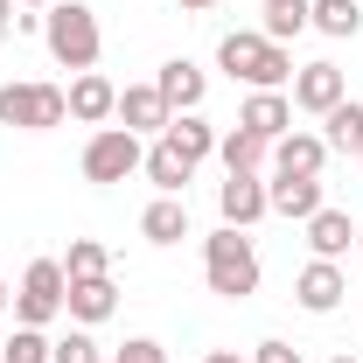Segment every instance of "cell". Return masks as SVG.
Listing matches in <instances>:
<instances>
[{
  "mask_svg": "<svg viewBox=\"0 0 363 363\" xmlns=\"http://www.w3.org/2000/svg\"><path fill=\"white\" fill-rule=\"evenodd\" d=\"M14 14H21V7H14V0H0V35L14 28Z\"/></svg>",
  "mask_w": 363,
  "mask_h": 363,
  "instance_id": "obj_31",
  "label": "cell"
},
{
  "mask_svg": "<svg viewBox=\"0 0 363 363\" xmlns=\"http://www.w3.org/2000/svg\"><path fill=\"white\" fill-rule=\"evenodd\" d=\"M7 308H14V294H7V279H0V315H7Z\"/></svg>",
  "mask_w": 363,
  "mask_h": 363,
  "instance_id": "obj_34",
  "label": "cell"
},
{
  "mask_svg": "<svg viewBox=\"0 0 363 363\" xmlns=\"http://www.w3.org/2000/svg\"><path fill=\"white\" fill-rule=\"evenodd\" d=\"M112 119H119L126 133H140V140H147V133L161 140L175 112H168V98H161L154 84H126V91H119V112H112Z\"/></svg>",
  "mask_w": 363,
  "mask_h": 363,
  "instance_id": "obj_10",
  "label": "cell"
},
{
  "mask_svg": "<svg viewBox=\"0 0 363 363\" xmlns=\"http://www.w3.org/2000/svg\"><path fill=\"white\" fill-rule=\"evenodd\" d=\"M328 168V140L308 133V126H294V133L272 140V175H321Z\"/></svg>",
  "mask_w": 363,
  "mask_h": 363,
  "instance_id": "obj_14",
  "label": "cell"
},
{
  "mask_svg": "<svg viewBox=\"0 0 363 363\" xmlns=\"http://www.w3.org/2000/svg\"><path fill=\"white\" fill-rule=\"evenodd\" d=\"M252 363H301V350H294V342H279V335H266V342L252 350Z\"/></svg>",
  "mask_w": 363,
  "mask_h": 363,
  "instance_id": "obj_29",
  "label": "cell"
},
{
  "mask_svg": "<svg viewBox=\"0 0 363 363\" xmlns=\"http://www.w3.org/2000/svg\"><path fill=\"white\" fill-rule=\"evenodd\" d=\"M217 161H224V175H259V168H272V140L230 126V133H217Z\"/></svg>",
  "mask_w": 363,
  "mask_h": 363,
  "instance_id": "obj_20",
  "label": "cell"
},
{
  "mask_svg": "<svg viewBox=\"0 0 363 363\" xmlns=\"http://www.w3.org/2000/svg\"><path fill=\"white\" fill-rule=\"evenodd\" d=\"M140 175L154 182L161 196H189V182H196V161H189V154H175L168 140H154V147H147V161H140Z\"/></svg>",
  "mask_w": 363,
  "mask_h": 363,
  "instance_id": "obj_17",
  "label": "cell"
},
{
  "mask_svg": "<svg viewBox=\"0 0 363 363\" xmlns=\"http://www.w3.org/2000/svg\"><path fill=\"white\" fill-rule=\"evenodd\" d=\"M14 7H28V14H49V7H56V0H14Z\"/></svg>",
  "mask_w": 363,
  "mask_h": 363,
  "instance_id": "obj_33",
  "label": "cell"
},
{
  "mask_svg": "<svg viewBox=\"0 0 363 363\" xmlns=\"http://www.w3.org/2000/svg\"><path fill=\"white\" fill-rule=\"evenodd\" d=\"M49 363H105V350L91 342V328H70V335L49 350Z\"/></svg>",
  "mask_w": 363,
  "mask_h": 363,
  "instance_id": "obj_27",
  "label": "cell"
},
{
  "mask_svg": "<svg viewBox=\"0 0 363 363\" xmlns=\"http://www.w3.org/2000/svg\"><path fill=\"white\" fill-rule=\"evenodd\" d=\"M342 98H350V77H342V70H335V63H301V70H294V112H335V105H342Z\"/></svg>",
  "mask_w": 363,
  "mask_h": 363,
  "instance_id": "obj_8",
  "label": "cell"
},
{
  "mask_svg": "<svg viewBox=\"0 0 363 363\" xmlns=\"http://www.w3.org/2000/svg\"><path fill=\"white\" fill-rule=\"evenodd\" d=\"M70 119V98L56 84H0V126L14 133H49Z\"/></svg>",
  "mask_w": 363,
  "mask_h": 363,
  "instance_id": "obj_5",
  "label": "cell"
},
{
  "mask_svg": "<svg viewBox=\"0 0 363 363\" xmlns=\"http://www.w3.org/2000/svg\"><path fill=\"white\" fill-rule=\"evenodd\" d=\"M63 315L77 321V328L112 321V315H119V286H112V272H98V279H70V294H63Z\"/></svg>",
  "mask_w": 363,
  "mask_h": 363,
  "instance_id": "obj_11",
  "label": "cell"
},
{
  "mask_svg": "<svg viewBox=\"0 0 363 363\" xmlns=\"http://www.w3.org/2000/svg\"><path fill=\"white\" fill-rule=\"evenodd\" d=\"M63 294H70L63 259H35V266L21 272V286H14V321L21 328H49V321L63 315Z\"/></svg>",
  "mask_w": 363,
  "mask_h": 363,
  "instance_id": "obj_6",
  "label": "cell"
},
{
  "mask_svg": "<svg viewBox=\"0 0 363 363\" xmlns=\"http://www.w3.org/2000/svg\"><path fill=\"white\" fill-rule=\"evenodd\" d=\"M182 14H203V7H224V0H175Z\"/></svg>",
  "mask_w": 363,
  "mask_h": 363,
  "instance_id": "obj_32",
  "label": "cell"
},
{
  "mask_svg": "<svg viewBox=\"0 0 363 363\" xmlns=\"http://www.w3.org/2000/svg\"><path fill=\"white\" fill-rule=\"evenodd\" d=\"M308 245H315V259H335V266H342V252L357 245V217H350V210H328V203H321L315 217H308Z\"/></svg>",
  "mask_w": 363,
  "mask_h": 363,
  "instance_id": "obj_19",
  "label": "cell"
},
{
  "mask_svg": "<svg viewBox=\"0 0 363 363\" xmlns=\"http://www.w3.org/2000/svg\"><path fill=\"white\" fill-rule=\"evenodd\" d=\"M154 91L168 98V112H203V91H210V77H203V63L168 56V63L154 70Z\"/></svg>",
  "mask_w": 363,
  "mask_h": 363,
  "instance_id": "obj_13",
  "label": "cell"
},
{
  "mask_svg": "<svg viewBox=\"0 0 363 363\" xmlns=\"http://www.w3.org/2000/svg\"><path fill=\"white\" fill-rule=\"evenodd\" d=\"M203 363H252V357H238V350H210Z\"/></svg>",
  "mask_w": 363,
  "mask_h": 363,
  "instance_id": "obj_30",
  "label": "cell"
},
{
  "mask_svg": "<svg viewBox=\"0 0 363 363\" xmlns=\"http://www.w3.org/2000/svg\"><path fill=\"white\" fill-rule=\"evenodd\" d=\"M140 238L147 245H182L189 238V196H154L140 210Z\"/></svg>",
  "mask_w": 363,
  "mask_h": 363,
  "instance_id": "obj_18",
  "label": "cell"
},
{
  "mask_svg": "<svg viewBox=\"0 0 363 363\" xmlns=\"http://www.w3.org/2000/svg\"><path fill=\"white\" fill-rule=\"evenodd\" d=\"M357 161H363V154H357Z\"/></svg>",
  "mask_w": 363,
  "mask_h": 363,
  "instance_id": "obj_36",
  "label": "cell"
},
{
  "mask_svg": "<svg viewBox=\"0 0 363 363\" xmlns=\"http://www.w3.org/2000/svg\"><path fill=\"white\" fill-rule=\"evenodd\" d=\"M63 98H70V119H77V126H105V119L119 112V84L98 77V70H77Z\"/></svg>",
  "mask_w": 363,
  "mask_h": 363,
  "instance_id": "obj_12",
  "label": "cell"
},
{
  "mask_svg": "<svg viewBox=\"0 0 363 363\" xmlns=\"http://www.w3.org/2000/svg\"><path fill=\"white\" fill-rule=\"evenodd\" d=\"M321 140H328V154H363V105L357 98H342L335 112H321Z\"/></svg>",
  "mask_w": 363,
  "mask_h": 363,
  "instance_id": "obj_23",
  "label": "cell"
},
{
  "mask_svg": "<svg viewBox=\"0 0 363 363\" xmlns=\"http://www.w3.org/2000/svg\"><path fill=\"white\" fill-rule=\"evenodd\" d=\"M217 210H224L230 230H252L259 217H272L266 210V175H224L217 182Z\"/></svg>",
  "mask_w": 363,
  "mask_h": 363,
  "instance_id": "obj_9",
  "label": "cell"
},
{
  "mask_svg": "<svg viewBox=\"0 0 363 363\" xmlns=\"http://www.w3.org/2000/svg\"><path fill=\"white\" fill-rule=\"evenodd\" d=\"M203 279H210V294H224V301H252L259 294V252H252V238L245 230H210L203 238Z\"/></svg>",
  "mask_w": 363,
  "mask_h": 363,
  "instance_id": "obj_2",
  "label": "cell"
},
{
  "mask_svg": "<svg viewBox=\"0 0 363 363\" xmlns=\"http://www.w3.org/2000/svg\"><path fill=\"white\" fill-rule=\"evenodd\" d=\"M49 350H56L49 328H21V321H14V335L0 342V363H49Z\"/></svg>",
  "mask_w": 363,
  "mask_h": 363,
  "instance_id": "obj_26",
  "label": "cell"
},
{
  "mask_svg": "<svg viewBox=\"0 0 363 363\" xmlns=\"http://www.w3.org/2000/svg\"><path fill=\"white\" fill-rule=\"evenodd\" d=\"M238 126H245V133H259V140L294 133V98H286V91H252V98L238 105Z\"/></svg>",
  "mask_w": 363,
  "mask_h": 363,
  "instance_id": "obj_16",
  "label": "cell"
},
{
  "mask_svg": "<svg viewBox=\"0 0 363 363\" xmlns=\"http://www.w3.org/2000/svg\"><path fill=\"white\" fill-rule=\"evenodd\" d=\"M98 272H112V252H105L98 238H70V252H63V279H98Z\"/></svg>",
  "mask_w": 363,
  "mask_h": 363,
  "instance_id": "obj_25",
  "label": "cell"
},
{
  "mask_svg": "<svg viewBox=\"0 0 363 363\" xmlns=\"http://www.w3.org/2000/svg\"><path fill=\"white\" fill-rule=\"evenodd\" d=\"M315 28L328 35V43H350V35L363 28V7L357 0H315Z\"/></svg>",
  "mask_w": 363,
  "mask_h": 363,
  "instance_id": "obj_24",
  "label": "cell"
},
{
  "mask_svg": "<svg viewBox=\"0 0 363 363\" xmlns=\"http://www.w3.org/2000/svg\"><path fill=\"white\" fill-rule=\"evenodd\" d=\"M161 140H168L175 154H189L196 168H203V161L217 154V126H210L203 112H175V119H168V133H161Z\"/></svg>",
  "mask_w": 363,
  "mask_h": 363,
  "instance_id": "obj_22",
  "label": "cell"
},
{
  "mask_svg": "<svg viewBox=\"0 0 363 363\" xmlns=\"http://www.w3.org/2000/svg\"><path fill=\"white\" fill-rule=\"evenodd\" d=\"M308 28H315V0H266L259 7V35L266 43H294Z\"/></svg>",
  "mask_w": 363,
  "mask_h": 363,
  "instance_id": "obj_21",
  "label": "cell"
},
{
  "mask_svg": "<svg viewBox=\"0 0 363 363\" xmlns=\"http://www.w3.org/2000/svg\"><path fill=\"white\" fill-rule=\"evenodd\" d=\"M266 210H272V217L308 224V217L321 210V175H272L266 182Z\"/></svg>",
  "mask_w": 363,
  "mask_h": 363,
  "instance_id": "obj_15",
  "label": "cell"
},
{
  "mask_svg": "<svg viewBox=\"0 0 363 363\" xmlns=\"http://www.w3.org/2000/svg\"><path fill=\"white\" fill-rule=\"evenodd\" d=\"M342 294H350V272L335 266V259H308V266L294 272V301H301L308 315H335Z\"/></svg>",
  "mask_w": 363,
  "mask_h": 363,
  "instance_id": "obj_7",
  "label": "cell"
},
{
  "mask_svg": "<svg viewBox=\"0 0 363 363\" xmlns=\"http://www.w3.org/2000/svg\"><path fill=\"white\" fill-rule=\"evenodd\" d=\"M43 43H49V56H56L63 70H98L105 28H98V14H91L84 0H56L43 14Z\"/></svg>",
  "mask_w": 363,
  "mask_h": 363,
  "instance_id": "obj_3",
  "label": "cell"
},
{
  "mask_svg": "<svg viewBox=\"0 0 363 363\" xmlns=\"http://www.w3.org/2000/svg\"><path fill=\"white\" fill-rule=\"evenodd\" d=\"M335 363H357V357H350V350H342V357H335Z\"/></svg>",
  "mask_w": 363,
  "mask_h": 363,
  "instance_id": "obj_35",
  "label": "cell"
},
{
  "mask_svg": "<svg viewBox=\"0 0 363 363\" xmlns=\"http://www.w3.org/2000/svg\"><path fill=\"white\" fill-rule=\"evenodd\" d=\"M217 63L230 70V84H252V91L294 84V56H286V43H266L259 28H230L224 43H217Z\"/></svg>",
  "mask_w": 363,
  "mask_h": 363,
  "instance_id": "obj_1",
  "label": "cell"
},
{
  "mask_svg": "<svg viewBox=\"0 0 363 363\" xmlns=\"http://www.w3.org/2000/svg\"><path fill=\"white\" fill-rule=\"evenodd\" d=\"M112 363H168V350L154 335H126V350H112Z\"/></svg>",
  "mask_w": 363,
  "mask_h": 363,
  "instance_id": "obj_28",
  "label": "cell"
},
{
  "mask_svg": "<svg viewBox=\"0 0 363 363\" xmlns=\"http://www.w3.org/2000/svg\"><path fill=\"white\" fill-rule=\"evenodd\" d=\"M140 161H147V147H140V133H126V126H98V133L84 140V182H98V189H112V182L140 175Z\"/></svg>",
  "mask_w": 363,
  "mask_h": 363,
  "instance_id": "obj_4",
  "label": "cell"
}]
</instances>
